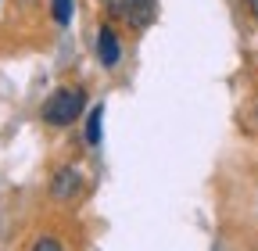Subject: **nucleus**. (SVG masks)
Listing matches in <instances>:
<instances>
[{"label":"nucleus","mask_w":258,"mask_h":251,"mask_svg":"<svg viewBox=\"0 0 258 251\" xmlns=\"http://www.w3.org/2000/svg\"><path fill=\"white\" fill-rule=\"evenodd\" d=\"M86 111H90L86 86L83 83H61L43 97L40 118H43V126H50V130H69V126H76Z\"/></svg>","instance_id":"1"},{"label":"nucleus","mask_w":258,"mask_h":251,"mask_svg":"<svg viewBox=\"0 0 258 251\" xmlns=\"http://www.w3.org/2000/svg\"><path fill=\"white\" fill-rule=\"evenodd\" d=\"M93 57H97V65H101L104 72H115L122 65V33H118V25L115 22H101L97 25V36H93Z\"/></svg>","instance_id":"2"},{"label":"nucleus","mask_w":258,"mask_h":251,"mask_svg":"<svg viewBox=\"0 0 258 251\" xmlns=\"http://www.w3.org/2000/svg\"><path fill=\"white\" fill-rule=\"evenodd\" d=\"M50 198L54 201H61V205H69V201H76L83 191H86V176L76 169V165H57L54 172H50Z\"/></svg>","instance_id":"3"},{"label":"nucleus","mask_w":258,"mask_h":251,"mask_svg":"<svg viewBox=\"0 0 258 251\" xmlns=\"http://www.w3.org/2000/svg\"><path fill=\"white\" fill-rule=\"evenodd\" d=\"M122 22H125L129 33H144V29H151L158 22V0H129Z\"/></svg>","instance_id":"4"},{"label":"nucleus","mask_w":258,"mask_h":251,"mask_svg":"<svg viewBox=\"0 0 258 251\" xmlns=\"http://www.w3.org/2000/svg\"><path fill=\"white\" fill-rule=\"evenodd\" d=\"M83 140L90 147H101V140H104V104H90L86 126H83Z\"/></svg>","instance_id":"5"},{"label":"nucleus","mask_w":258,"mask_h":251,"mask_svg":"<svg viewBox=\"0 0 258 251\" xmlns=\"http://www.w3.org/2000/svg\"><path fill=\"white\" fill-rule=\"evenodd\" d=\"M76 18V0H50V22L57 29H69Z\"/></svg>","instance_id":"6"},{"label":"nucleus","mask_w":258,"mask_h":251,"mask_svg":"<svg viewBox=\"0 0 258 251\" xmlns=\"http://www.w3.org/2000/svg\"><path fill=\"white\" fill-rule=\"evenodd\" d=\"M29 251H64V240L61 237H54V233H40L36 240H32V247Z\"/></svg>","instance_id":"7"},{"label":"nucleus","mask_w":258,"mask_h":251,"mask_svg":"<svg viewBox=\"0 0 258 251\" xmlns=\"http://www.w3.org/2000/svg\"><path fill=\"white\" fill-rule=\"evenodd\" d=\"M125 8H129V0H101V11H104V18H108V22L122 18V15H125Z\"/></svg>","instance_id":"8"},{"label":"nucleus","mask_w":258,"mask_h":251,"mask_svg":"<svg viewBox=\"0 0 258 251\" xmlns=\"http://www.w3.org/2000/svg\"><path fill=\"white\" fill-rule=\"evenodd\" d=\"M247 11H251V18L258 22V0H247Z\"/></svg>","instance_id":"9"},{"label":"nucleus","mask_w":258,"mask_h":251,"mask_svg":"<svg viewBox=\"0 0 258 251\" xmlns=\"http://www.w3.org/2000/svg\"><path fill=\"white\" fill-rule=\"evenodd\" d=\"M254 118H258V101H254Z\"/></svg>","instance_id":"10"}]
</instances>
